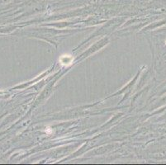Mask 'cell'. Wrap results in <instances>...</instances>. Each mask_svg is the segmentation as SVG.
Segmentation results:
<instances>
[{"label":"cell","mask_w":166,"mask_h":165,"mask_svg":"<svg viewBox=\"0 0 166 165\" xmlns=\"http://www.w3.org/2000/svg\"><path fill=\"white\" fill-rule=\"evenodd\" d=\"M73 57L70 56V55H62L61 57V62L62 65H70L72 61H73Z\"/></svg>","instance_id":"1"}]
</instances>
